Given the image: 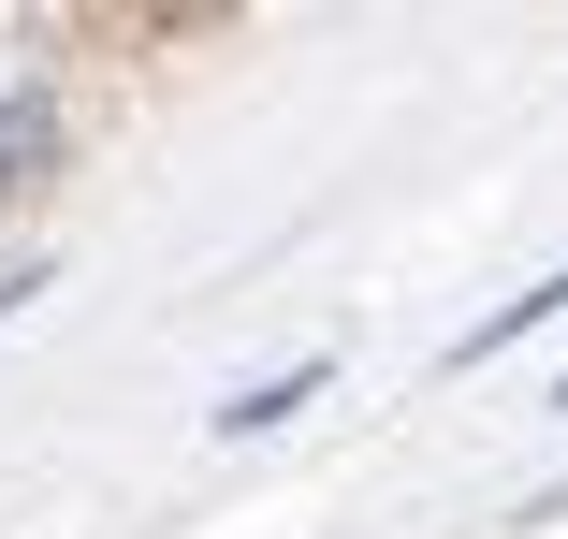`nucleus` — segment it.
<instances>
[{
    "instance_id": "nucleus-1",
    "label": "nucleus",
    "mask_w": 568,
    "mask_h": 539,
    "mask_svg": "<svg viewBox=\"0 0 568 539\" xmlns=\"http://www.w3.org/2000/svg\"><path fill=\"white\" fill-rule=\"evenodd\" d=\"M539 321H568V277H539V292H510L496 321H467V336H452V365H481V350H525Z\"/></svg>"
},
{
    "instance_id": "nucleus-2",
    "label": "nucleus",
    "mask_w": 568,
    "mask_h": 539,
    "mask_svg": "<svg viewBox=\"0 0 568 539\" xmlns=\"http://www.w3.org/2000/svg\"><path fill=\"white\" fill-rule=\"evenodd\" d=\"M44 161H59V118H44L30 88H0V190H16V175H44Z\"/></svg>"
},
{
    "instance_id": "nucleus-3",
    "label": "nucleus",
    "mask_w": 568,
    "mask_h": 539,
    "mask_svg": "<svg viewBox=\"0 0 568 539\" xmlns=\"http://www.w3.org/2000/svg\"><path fill=\"white\" fill-rule=\"evenodd\" d=\"M321 394V365H292V379H263V394H234V408H219V438H248V423H292Z\"/></svg>"
},
{
    "instance_id": "nucleus-4",
    "label": "nucleus",
    "mask_w": 568,
    "mask_h": 539,
    "mask_svg": "<svg viewBox=\"0 0 568 539\" xmlns=\"http://www.w3.org/2000/svg\"><path fill=\"white\" fill-rule=\"evenodd\" d=\"M16 292H44V277H30V263H0V306H16Z\"/></svg>"
}]
</instances>
